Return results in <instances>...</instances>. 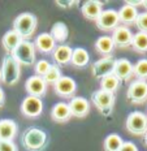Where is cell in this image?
<instances>
[{"label": "cell", "mask_w": 147, "mask_h": 151, "mask_svg": "<svg viewBox=\"0 0 147 151\" xmlns=\"http://www.w3.org/2000/svg\"><path fill=\"white\" fill-rule=\"evenodd\" d=\"M95 48L98 50V52L102 53V55L109 56L112 52H113L115 46H113V42H112L111 37L104 35V37H99L98 39H96V42H95Z\"/></svg>", "instance_id": "cell-24"}, {"label": "cell", "mask_w": 147, "mask_h": 151, "mask_svg": "<svg viewBox=\"0 0 147 151\" xmlns=\"http://www.w3.org/2000/svg\"><path fill=\"white\" fill-rule=\"evenodd\" d=\"M55 3L61 8H72L73 5L78 4V1H73V0H64V1L62 0H56Z\"/></svg>", "instance_id": "cell-34"}, {"label": "cell", "mask_w": 147, "mask_h": 151, "mask_svg": "<svg viewBox=\"0 0 147 151\" xmlns=\"http://www.w3.org/2000/svg\"><path fill=\"white\" fill-rule=\"evenodd\" d=\"M34 46H37V48L39 50L40 52H51V51H54L55 50V47H56V42H55V39L51 37V34L49 33H42V34H39L38 37H37V39H35V45Z\"/></svg>", "instance_id": "cell-19"}, {"label": "cell", "mask_w": 147, "mask_h": 151, "mask_svg": "<svg viewBox=\"0 0 147 151\" xmlns=\"http://www.w3.org/2000/svg\"><path fill=\"white\" fill-rule=\"evenodd\" d=\"M142 5H143V7H145V8L147 9V0H143V1H142Z\"/></svg>", "instance_id": "cell-38"}, {"label": "cell", "mask_w": 147, "mask_h": 151, "mask_svg": "<svg viewBox=\"0 0 147 151\" xmlns=\"http://www.w3.org/2000/svg\"><path fill=\"white\" fill-rule=\"evenodd\" d=\"M21 40H22V38L18 35L14 30H9V31H7V33L4 34L1 42H3V46H4L5 51L12 53L16 50V47L21 43Z\"/></svg>", "instance_id": "cell-21"}, {"label": "cell", "mask_w": 147, "mask_h": 151, "mask_svg": "<svg viewBox=\"0 0 147 151\" xmlns=\"http://www.w3.org/2000/svg\"><path fill=\"white\" fill-rule=\"evenodd\" d=\"M37 29V17L34 14L25 12L16 17L13 22V30L18 34L22 40H26V38H30Z\"/></svg>", "instance_id": "cell-2"}, {"label": "cell", "mask_w": 147, "mask_h": 151, "mask_svg": "<svg viewBox=\"0 0 147 151\" xmlns=\"http://www.w3.org/2000/svg\"><path fill=\"white\" fill-rule=\"evenodd\" d=\"M60 78H61L60 68H59L57 65H51L49 70L47 72V74L44 76V77H43V80H44L46 83H52V85H55L59 80H60Z\"/></svg>", "instance_id": "cell-30"}, {"label": "cell", "mask_w": 147, "mask_h": 151, "mask_svg": "<svg viewBox=\"0 0 147 151\" xmlns=\"http://www.w3.org/2000/svg\"><path fill=\"white\" fill-rule=\"evenodd\" d=\"M103 4L100 1H96V0H89L85 4L82 5L81 11H82V14L85 16L89 20H98V17L100 16V13L103 12Z\"/></svg>", "instance_id": "cell-16"}, {"label": "cell", "mask_w": 147, "mask_h": 151, "mask_svg": "<svg viewBox=\"0 0 147 151\" xmlns=\"http://www.w3.org/2000/svg\"><path fill=\"white\" fill-rule=\"evenodd\" d=\"M128 99L133 103H143L147 100V82L146 81L137 80L129 86L126 93Z\"/></svg>", "instance_id": "cell-9"}, {"label": "cell", "mask_w": 147, "mask_h": 151, "mask_svg": "<svg viewBox=\"0 0 147 151\" xmlns=\"http://www.w3.org/2000/svg\"><path fill=\"white\" fill-rule=\"evenodd\" d=\"M89 60H90V56H89V52L86 51L85 48H74L73 52H72V64L77 68H83L89 64Z\"/></svg>", "instance_id": "cell-23"}, {"label": "cell", "mask_w": 147, "mask_h": 151, "mask_svg": "<svg viewBox=\"0 0 147 151\" xmlns=\"http://www.w3.org/2000/svg\"><path fill=\"white\" fill-rule=\"evenodd\" d=\"M146 116H147V115H146Z\"/></svg>", "instance_id": "cell-41"}, {"label": "cell", "mask_w": 147, "mask_h": 151, "mask_svg": "<svg viewBox=\"0 0 147 151\" xmlns=\"http://www.w3.org/2000/svg\"><path fill=\"white\" fill-rule=\"evenodd\" d=\"M17 134V124L13 120H0V141H12Z\"/></svg>", "instance_id": "cell-17"}, {"label": "cell", "mask_w": 147, "mask_h": 151, "mask_svg": "<svg viewBox=\"0 0 147 151\" xmlns=\"http://www.w3.org/2000/svg\"><path fill=\"white\" fill-rule=\"evenodd\" d=\"M0 81H1V70H0Z\"/></svg>", "instance_id": "cell-40"}, {"label": "cell", "mask_w": 147, "mask_h": 151, "mask_svg": "<svg viewBox=\"0 0 147 151\" xmlns=\"http://www.w3.org/2000/svg\"><path fill=\"white\" fill-rule=\"evenodd\" d=\"M126 129L136 136H145L147 133V116L142 112H132L126 117Z\"/></svg>", "instance_id": "cell-5"}, {"label": "cell", "mask_w": 147, "mask_h": 151, "mask_svg": "<svg viewBox=\"0 0 147 151\" xmlns=\"http://www.w3.org/2000/svg\"><path fill=\"white\" fill-rule=\"evenodd\" d=\"M43 111V102L40 98L35 96H26L21 104V112L27 117H37Z\"/></svg>", "instance_id": "cell-11"}, {"label": "cell", "mask_w": 147, "mask_h": 151, "mask_svg": "<svg viewBox=\"0 0 147 151\" xmlns=\"http://www.w3.org/2000/svg\"><path fill=\"white\" fill-rule=\"evenodd\" d=\"M49 68H51V64H49L47 60H40L35 64V72H37V76H39V77H44L47 74V72L49 70Z\"/></svg>", "instance_id": "cell-31"}, {"label": "cell", "mask_w": 147, "mask_h": 151, "mask_svg": "<svg viewBox=\"0 0 147 151\" xmlns=\"http://www.w3.org/2000/svg\"><path fill=\"white\" fill-rule=\"evenodd\" d=\"M46 87H47V83L39 76H31V77L27 78L26 83H25V89L29 93V95L35 96V98H42L44 95Z\"/></svg>", "instance_id": "cell-12"}, {"label": "cell", "mask_w": 147, "mask_h": 151, "mask_svg": "<svg viewBox=\"0 0 147 151\" xmlns=\"http://www.w3.org/2000/svg\"><path fill=\"white\" fill-rule=\"evenodd\" d=\"M118 13L115 9H105L103 11L100 16L96 20V25L100 30L109 31V30H115L118 26Z\"/></svg>", "instance_id": "cell-7"}, {"label": "cell", "mask_w": 147, "mask_h": 151, "mask_svg": "<svg viewBox=\"0 0 147 151\" xmlns=\"http://www.w3.org/2000/svg\"><path fill=\"white\" fill-rule=\"evenodd\" d=\"M11 55L20 65L30 67L35 61V46L29 40H21V43Z\"/></svg>", "instance_id": "cell-3"}, {"label": "cell", "mask_w": 147, "mask_h": 151, "mask_svg": "<svg viewBox=\"0 0 147 151\" xmlns=\"http://www.w3.org/2000/svg\"><path fill=\"white\" fill-rule=\"evenodd\" d=\"M115 64H116V59H113L112 56H104L93 64V74L100 80L109 74H113Z\"/></svg>", "instance_id": "cell-8"}, {"label": "cell", "mask_w": 147, "mask_h": 151, "mask_svg": "<svg viewBox=\"0 0 147 151\" xmlns=\"http://www.w3.org/2000/svg\"><path fill=\"white\" fill-rule=\"evenodd\" d=\"M113 76L118 78V81L129 80L133 76V64L126 59H118L113 68Z\"/></svg>", "instance_id": "cell-15"}, {"label": "cell", "mask_w": 147, "mask_h": 151, "mask_svg": "<svg viewBox=\"0 0 147 151\" xmlns=\"http://www.w3.org/2000/svg\"><path fill=\"white\" fill-rule=\"evenodd\" d=\"M72 113L69 109V106L64 102H59L52 107V111H51V117L54 119L55 121L57 122H65L70 119Z\"/></svg>", "instance_id": "cell-18"}, {"label": "cell", "mask_w": 147, "mask_h": 151, "mask_svg": "<svg viewBox=\"0 0 147 151\" xmlns=\"http://www.w3.org/2000/svg\"><path fill=\"white\" fill-rule=\"evenodd\" d=\"M21 142L27 151H43L48 143V137L46 132L39 128H27L21 137Z\"/></svg>", "instance_id": "cell-1"}, {"label": "cell", "mask_w": 147, "mask_h": 151, "mask_svg": "<svg viewBox=\"0 0 147 151\" xmlns=\"http://www.w3.org/2000/svg\"><path fill=\"white\" fill-rule=\"evenodd\" d=\"M132 46L137 52H147V33L138 31L133 35Z\"/></svg>", "instance_id": "cell-27"}, {"label": "cell", "mask_w": 147, "mask_h": 151, "mask_svg": "<svg viewBox=\"0 0 147 151\" xmlns=\"http://www.w3.org/2000/svg\"><path fill=\"white\" fill-rule=\"evenodd\" d=\"M4 98H5V96H4V91L0 89V108L4 106Z\"/></svg>", "instance_id": "cell-37"}, {"label": "cell", "mask_w": 147, "mask_h": 151, "mask_svg": "<svg viewBox=\"0 0 147 151\" xmlns=\"http://www.w3.org/2000/svg\"><path fill=\"white\" fill-rule=\"evenodd\" d=\"M111 39H112V42H113L115 47H118V48H126V47L132 46L133 34L126 26L121 25V26H117L116 29L113 30Z\"/></svg>", "instance_id": "cell-10"}, {"label": "cell", "mask_w": 147, "mask_h": 151, "mask_svg": "<svg viewBox=\"0 0 147 151\" xmlns=\"http://www.w3.org/2000/svg\"><path fill=\"white\" fill-rule=\"evenodd\" d=\"M126 4L128 5H130V7H138V5H142V1H141V0H137V1H132V0H128L126 1Z\"/></svg>", "instance_id": "cell-36"}, {"label": "cell", "mask_w": 147, "mask_h": 151, "mask_svg": "<svg viewBox=\"0 0 147 151\" xmlns=\"http://www.w3.org/2000/svg\"><path fill=\"white\" fill-rule=\"evenodd\" d=\"M68 106H69L72 116L78 117V119H82L85 116H87V113L90 111L89 102L85 98H82V96H74Z\"/></svg>", "instance_id": "cell-14"}, {"label": "cell", "mask_w": 147, "mask_h": 151, "mask_svg": "<svg viewBox=\"0 0 147 151\" xmlns=\"http://www.w3.org/2000/svg\"><path fill=\"white\" fill-rule=\"evenodd\" d=\"M49 34H51V37L55 39V42L56 40H57V42H64L68 38L69 31H68V27L64 22H56V24H54Z\"/></svg>", "instance_id": "cell-25"}, {"label": "cell", "mask_w": 147, "mask_h": 151, "mask_svg": "<svg viewBox=\"0 0 147 151\" xmlns=\"http://www.w3.org/2000/svg\"><path fill=\"white\" fill-rule=\"evenodd\" d=\"M124 141L118 134H109V136L105 137L104 139V150L105 151H118L120 147L123 146Z\"/></svg>", "instance_id": "cell-26"}, {"label": "cell", "mask_w": 147, "mask_h": 151, "mask_svg": "<svg viewBox=\"0 0 147 151\" xmlns=\"http://www.w3.org/2000/svg\"><path fill=\"white\" fill-rule=\"evenodd\" d=\"M72 52H73V50H72L69 46H67V45H60V46L55 47V50H54L55 61L57 63V64H60V65L68 64V63L70 61V59H72Z\"/></svg>", "instance_id": "cell-20"}, {"label": "cell", "mask_w": 147, "mask_h": 151, "mask_svg": "<svg viewBox=\"0 0 147 151\" xmlns=\"http://www.w3.org/2000/svg\"><path fill=\"white\" fill-rule=\"evenodd\" d=\"M91 100L102 115H109L115 104V95L112 93L98 90L91 94Z\"/></svg>", "instance_id": "cell-6"}, {"label": "cell", "mask_w": 147, "mask_h": 151, "mask_svg": "<svg viewBox=\"0 0 147 151\" xmlns=\"http://www.w3.org/2000/svg\"><path fill=\"white\" fill-rule=\"evenodd\" d=\"M0 70H1V81L8 86L17 83V81L20 80L21 65L12 58V55H7L4 58Z\"/></svg>", "instance_id": "cell-4"}, {"label": "cell", "mask_w": 147, "mask_h": 151, "mask_svg": "<svg viewBox=\"0 0 147 151\" xmlns=\"http://www.w3.org/2000/svg\"><path fill=\"white\" fill-rule=\"evenodd\" d=\"M137 27L142 31V33H147V12H143V13H138L137 16L136 22Z\"/></svg>", "instance_id": "cell-32"}, {"label": "cell", "mask_w": 147, "mask_h": 151, "mask_svg": "<svg viewBox=\"0 0 147 151\" xmlns=\"http://www.w3.org/2000/svg\"><path fill=\"white\" fill-rule=\"evenodd\" d=\"M118 13V20L121 21L125 25H130L134 24L137 20V16H138V12H137V8L130 7V5L125 4L120 11L117 12Z\"/></svg>", "instance_id": "cell-22"}, {"label": "cell", "mask_w": 147, "mask_h": 151, "mask_svg": "<svg viewBox=\"0 0 147 151\" xmlns=\"http://www.w3.org/2000/svg\"><path fill=\"white\" fill-rule=\"evenodd\" d=\"M145 143H146V146H147V133L145 134Z\"/></svg>", "instance_id": "cell-39"}, {"label": "cell", "mask_w": 147, "mask_h": 151, "mask_svg": "<svg viewBox=\"0 0 147 151\" xmlns=\"http://www.w3.org/2000/svg\"><path fill=\"white\" fill-rule=\"evenodd\" d=\"M118 151H138V149L133 142H124Z\"/></svg>", "instance_id": "cell-35"}, {"label": "cell", "mask_w": 147, "mask_h": 151, "mask_svg": "<svg viewBox=\"0 0 147 151\" xmlns=\"http://www.w3.org/2000/svg\"><path fill=\"white\" fill-rule=\"evenodd\" d=\"M0 151H18L12 141H0Z\"/></svg>", "instance_id": "cell-33"}, {"label": "cell", "mask_w": 147, "mask_h": 151, "mask_svg": "<svg viewBox=\"0 0 147 151\" xmlns=\"http://www.w3.org/2000/svg\"><path fill=\"white\" fill-rule=\"evenodd\" d=\"M133 74L141 81H145L147 78V59L137 61L136 65H133Z\"/></svg>", "instance_id": "cell-29"}, {"label": "cell", "mask_w": 147, "mask_h": 151, "mask_svg": "<svg viewBox=\"0 0 147 151\" xmlns=\"http://www.w3.org/2000/svg\"><path fill=\"white\" fill-rule=\"evenodd\" d=\"M118 85H120L118 78H116L113 74H109V76H107V77L102 78V81H100V87H102V89L100 90L113 94L115 91L117 90Z\"/></svg>", "instance_id": "cell-28"}, {"label": "cell", "mask_w": 147, "mask_h": 151, "mask_svg": "<svg viewBox=\"0 0 147 151\" xmlns=\"http://www.w3.org/2000/svg\"><path fill=\"white\" fill-rule=\"evenodd\" d=\"M54 86H55L56 94L62 96V98H69V96H72L76 93V89H77L76 81L70 77H67V76H61V78Z\"/></svg>", "instance_id": "cell-13"}]
</instances>
